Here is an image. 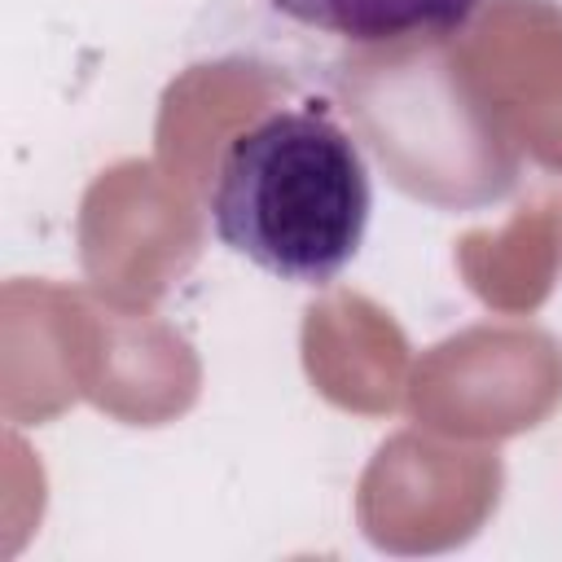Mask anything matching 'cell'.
Instances as JSON below:
<instances>
[{
	"mask_svg": "<svg viewBox=\"0 0 562 562\" xmlns=\"http://www.w3.org/2000/svg\"><path fill=\"white\" fill-rule=\"evenodd\" d=\"M373 180L325 101L277 105L237 132L211 189L215 237L290 285H329L360 250Z\"/></svg>",
	"mask_w": 562,
	"mask_h": 562,
	"instance_id": "6da1fadb",
	"label": "cell"
},
{
	"mask_svg": "<svg viewBox=\"0 0 562 562\" xmlns=\"http://www.w3.org/2000/svg\"><path fill=\"white\" fill-rule=\"evenodd\" d=\"M299 26L351 44H386L408 35H448L470 22L479 0H268Z\"/></svg>",
	"mask_w": 562,
	"mask_h": 562,
	"instance_id": "7a4b0ae2",
	"label": "cell"
}]
</instances>
